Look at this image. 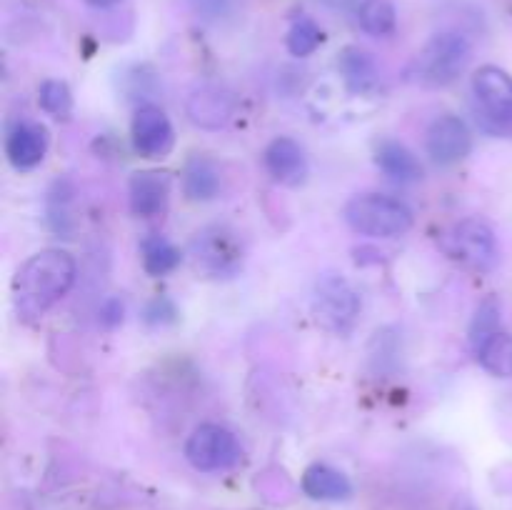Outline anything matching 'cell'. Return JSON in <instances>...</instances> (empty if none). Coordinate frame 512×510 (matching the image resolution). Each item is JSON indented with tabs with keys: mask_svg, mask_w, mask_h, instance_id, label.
<instances>
[{
	"mask_svg": "<svg viewBox=\"0 0 512 510\" xmlns=\"http://www.w3.org/2000/svg\"><path fill=\"white\" fill-rule=\"evenodd\" d=\"M425 150H428L430 160L443 168L465 160L473 150V135H470L468 123L453 113L435 118L425 135Z\"/></svg>",
	"mask_w": 512,
	"mask_h": 510,
	"instance_id": "9",
	"label": "cell"
},
{
	"mask_svg": "<svg viewBox=\"0 0 512 510\" xmlns=\"http://www.w3.org/2000/svg\"><path fill=\"white\" fill-rule=\"evenodd\" d=\"M323 40V30H320V25L315 23L313 18H308V15L295 18L288 35H285V45H288L290 55H295V58H308V55H313L315 50L323 45Z\"/></svg>",
	"mask_w": 512,
	"mask_h": 510,
	"instance_id": "22",
	"label": "cell"
},
{
	"mask_svg": "<svg viewBox=\"0 0 512 510\" xmlns=\"http://www.w3.org/2000/svg\"><path fill=\"white\" fill-rule=\"evenodd\" d=\"M358 23L373 38H388L395 33L398 13L390 0H363L358 8Z\"/></svg>",
	"mask_w": 512,
	"mask_h": 510,
	"instance_id": "20",
	"label": "cell"
},
{
	"mask_svg": "<svg viewBox=\"0 0 512 510\" xmlns=\"http://www.w3.org/2000/svg\"><path fill=\"white\" fill-rule=\"evenodd\" d=\"M88 5H93V8H113V5H118L120 0H85Z\"/></svg>",
	"mask_w": 512,
	"mask_h": 510,
	"instance_id": "27",
	"label": "cell"
},
{
	"mask_svg": "<svg viewBox=\"0 0 512 510\" xmlns=\"http://www.w3.org/2000/svg\"><path fill=\"white\" fill-rule=\"evenodd\" d=\"M170 188H173V178L160 170H138L133 173L128 185L130 193V208L140 218H153L168 208Z\"/></svg>",
	"mask_w": 512,
	"mask_h": 510,
	"instance_id": "14",
	"label": "cell"
},
{
	"mask_svg": "<svg viewBox=\"0 0 512 510\" xmlns=\"http://www.w3.org/2000/svg\"><path fill=\"white\" fill-rule=\"evenodd\" d=\"M495 333H500V303L498 298H485L475 310V318L470 323V345L480 350Z\"/></svg>",
	"mask_w": 512,
	"mask_h": 510,
	"instance_id": "23",
	"label": "cell"
},
{
	"mask_svg": "<svg viewBox=\"0 0 512 510\" xmlns=\"http://www.w3.org/2000/svg\"><path fill=\"white\" fill-rule=\"evenodd\" d=\"M338 70L343 75V83L350 93L370 95L380 85V68L368 50L358 45H348L338 55Z\"/></svg>",
	"mask_w": 512,
	"mask_h": 510,
	"instance_id": "15",
	"label": "cell"
},
{
	"mask_svg": "<svg viewBox=\"0 0 512 510\" xmlns=\"http://www.w3.org/2000/svg\"><path fill=\"white\" fill-rule=\"evenodd\" d=\"M183 190L195 203H208L223 193V170L208 155H195L185 163Z\"/></svg>",
	"mask_w": 512,
	"mask_h": 510,
	"instance_id": "18",
	"label": "cell"
},
{
	"mask_svg": "<svg viewBox=\"0 0 512 510\" xmlns=\"http://www.w3.org/2000/svg\"><path fill=\"white\" fill-rule=\"evenodd\" d=\"M130 138H133L135 153L150 160H163L175 145V130L163 110L155 105H143L130 125Z\"/></svg>",
	"mask_w": 512,
	"mask_h": 510,
	"instance_id": "10",
	"label": "cell"
},
{
	"mask_svg": "<svg viewBox=\"0 0 512 510\" xmlns=\"http://www.w3.org/2000/svg\"><path fill=\"white\" fill-rule=\"evenodd\" d=\"M263 163L270 178L280 185L295 188V185L305 183V178H308V155H305L303 145L298 140L288 138V135L270 140L263 153Z\"/></svg>",
	"mask_w": 512,
	"mask_h": 510,
	"instance_id": "11",
	"label": "cell"
},
{
	"mask_svg": "<svg viewBox=\"0 0 512 510\" xmlns=\"http://www.w3.org/2000/svg\"><path fill=\"white\" fill-rule=\"evenodd\" d=\"M235 105L238 103H235V95L230 90L218 88V85H203V88L193 90L185 110L198 128L218 130L233 118Z\"/></svg>",
	"mask_w": 512,
	"mask_h": 510,
	"instance_id": "13",
	"label": "cell"
},
{
	"mask_svg": "<svg viewBox=\"0 0 512 510\" xmlns=\"http://www.w3.org/2000/svg\"><path fill=\"white\" fill-rule=\"evenodd\" d=\"M480 365L498 378H512V335L495 333L480 350H475Z\"/></svg>",
	"mask_w": 512,
	"mask_h": 510,
	"instance_id": "21",
	"label": "cell"
},
{
	"mask_svg": "<svg viewBox=\"0 0 512 510\" xmlns=\"http://www.w3.org/2000/svg\"><path fill=\"white\" fill-rule=\"evenodd\" d=\"M195 268L208 278H233L243 268V245L238 233L225 225H208L190 243Z\"/></svg>",
	"mask_w": 512,
	"mask_h": 510,
	"instance_id": "5",
	"label": "cell"
},
{
	"mask_svg": "<svg viewBox=\"0 0 512 510\" xmlns=\"http://www.w3.org/2000/svg\"><path fill=\"white\" fill-rule=\"evenodd\" d=\"M445 255L463 268L475 270V273H488L498 265L500 248L493 228L480 218H465L448 228L440 238Z\"/></svg>",
	"mask_w": 512,
	"mask_h": 510,
	"instance_id": "4",
	"label": "cell"
},
{
	"mask_svg": "<svg viewBox=\"0 0 512 510\" xmlns=\"http://www.w3.org/2000/svg\"><path fill=\"white\" fill-rule=\"evenodd\" d=\"M38 103L53 118H70L73 113V93L63 80H43L38 88Z\"/></svg>",
	"mask_w": 512,
	"mask_h": 510,
	"instance_id": "24",
	"label": "cell"
},
{
	"mask_svg": "<svg viewBox=\"0 0 512 510\" xmlns=\"http://www.w3.org/2000/svg\"><path fill=\"white\" fill-rule=\"evenodd\" d=\"M185 458L195 470L218 473V470L235 468L243 460V445L233 430L218 423H203L190 433L185 443Z\"/></svg>",
	"mask_w": 512,
	"mask_h": 510,
	"instance_id": "6",
	"label": "cell"
},
{
	"mask_svg": "<svg viewBox=\"0 0 512 510\" xmlns=\"http://www.w3.org/2000/svg\"><path fill=\"white\" fill-rule=\"evenodd\" d=\"M300 485L308 498L323 500V503H340L353 495V483L348 475L328 463H313L305 468Z\"/></svg>",
	"mask_w": 512,
	"mask_h": 510,
	"instance_id": "16",
	"label": "cell"
},
{
	"mask_svg": "<svg viewBox=\"0 0 512 510\" xmlns=\"http://www.w3.org/2000/svg\"><path fill=\"white\" fill-rule=\"evenodd\" d=\"M473 48L468 38L455 30L435 33L413 63V75L425 88H448L468 70Z\"/></svg>",
	"mask_w": 512,
	"mask_h": 510,
	"instance_id": "2",
	"label": "cell"
},
{
	"mask_svg": "<svg viewBox=\"0 0 512 510\" xmlns=\"http://www.w3.org/2000/svg\"><path fill=\"white\" fill-rule=\"evenodd\" d=\"M343 218L355 233L370 238H398L413 228V210L403 200L380 193L350 198L343 208Z\"/></svg>",
	"mask_w": 512,
	"mask_h": 510,
	"instance_id": "3",
	"label": "cell"
},
{
	"mask_svg": "<svg viewBox=\"0 0 512 510\" xmlns=\"http://www.w3.org/2000/svg\"><path fill=\"white\" fill-rule=\"evenodd\" d=\"M473 93L478 100L485 128L493 133H512V78L498 65H483L473 75Z\"/></svg>",
	"mask_w": 512,
	"mask_h": 510,
	"instance_id": "8",
	"label": "cell"
},
{
	"mask_svg": "<svg viewBox=\"0 0 512 510\" xmlns=\"http://www.w3.org/2000/svg\"><path fill=\"white\" fill-rule=\"evenodd\" d=\"M140 260H143L145 273L160 278V275H168L178 268L183 253L165 235L150 233L140 240Z\"/></svg>",
	"mask_w": 512,
	"mask_h": 510,
	"instance_id": "19",
	"label": "cell"
},
{
	"mask_svg": "<svg viewBox=\"0 0 512 510\" xmlns=\"http://www.w3.org/2000/svg\"><path fill=\"white\" fill-rule=\"evenodd\" d=\"M48 130L40 123H15L5 135V155L15 170H33L48 153Z\"/></svg>",
	"mask_w": 512,
	"mask_h": 510,
	"instance_id": "12",
	"label": "cell"
},
{
	"mask_svg": "<svg viewBox=\"0 0 512 510\" xmlns=\"http://www.w3.org/2000/svg\"><path fill=\"white\" fill-rule=\"evenodd\" d=\"M78 265L68 250L48 248L30 255L15 278V298L20 313L43 315L53 303H58L75 283Z\"/></svg>",
	"mask_w": 512,
	"mask_h": 510,
	"instance_id": "1",
	"label": "cell"
},
{
	"mask_svg": "<svg viewBox=\"0 0 512 510\" xmlns=\"http://www.w3.org/2000/svg\"><path fill=\"white\" fill-rule=\"evenodd\" d=\"M188 3L198 13V18L210 20V23L230 18L235 10V0H188Z\"/></svg>",
	"mask_w": 512,
	"mask_h": 510,
	"instance_id": "25",
	"label": "cell"
},
{
	"mask_svg": "<svg viewBox=\"0 0 512 510\" xmlns=\"http://www.w3.org/2000/svg\"><path fill=\"white\" fill-rule=\"evenodd\" d=\"M313 313L333 333L353 328L360 315V295L353 285L335 273L320 275L313 290Z\"/></svg>",
	"mask_w": 512,
	"mask_h": 510,
	"instance_id": "7",
	"label": "cell"
},
{
	"mask_svg": "<svg viewBox=\"0 0 512 510\" xmlns=\"http://www.w3.org/2000/svg\"><path fill=\"white\" fill-rule=\"evenodd\" d=\"M318 3L325 5V8H330V10H350L355 3H358V0H318Z\"/></svg>",
	"mask_w": 512,
	"mask_h": 510,
	"instance_id": "26",
	"label": "cell"
},
{
	"mask_svg": "<svg viewBox=\"0 0 512 510\" xmlns=\"http://www.w3.org/2000/svg\"><path fill=\"white\" fill-rule=\"evenodd\" d=\"M375 163L393 183L410 185L423 180V165L418 155L400 140H380L375 148Z\"/></svg>",
	"mask_w": 512,
	"mask_h": 510,
	"instance_id": "17",
	"label": "cell"
}]
</instances>
